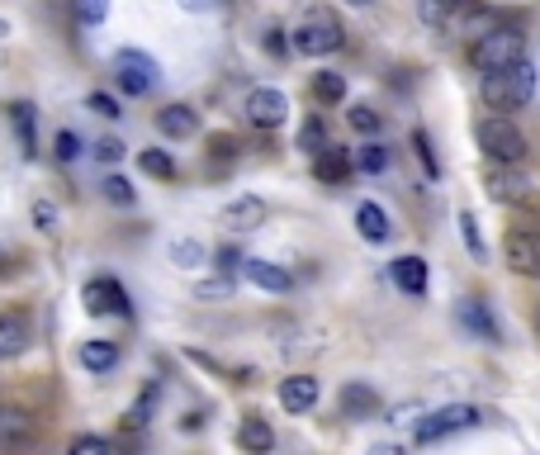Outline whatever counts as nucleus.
Segmentation results:
<instances>
[{"label": "nucleus", "instance_id": "f257e3e1", "mask_svg": "<svg viewBox=\"0 0 540 455\" xmlns=\"http://www.w3.org/2000/svg\"><path fill=\"white\" fill-rule=\"evenodd\" d=\"M531 95H536V67L531 62L484 76V105H493V110H522V105H531Z\"/></svg>", "mask_w": 540, "mask_h": 455}, {"label": "nucleus", "instance_id": "f03ea898", "mask_svg": "<svg viewBox=\"0 0 540 455\" xmlns=\"http://www.w3.org/2000/svg\"><path fill=\"white\" fill-rule=\"evenodd\" d=\"M522 48H526V38L517 34V29H488V34L474 38V48H469V62H474V67H479L484 76H493V72H507V67L526 62Z\"/></svg>", "mask_w": 540, "mask_h": 455}, {"label": "nucleus", "instance_id": "7ed1b4c3", "mask_svg": "<svg viewBox=\"0 0 540 455\" xmlns=\"http://www.w3.org/2000/svg\"><path fill=\"white\" fill-rule=\"evenodd\" d=\"M479 147H484V157L493 166H522L526 152H531L522 138V128L512 124V119H503V114L479 124Z\"/></svg>", "mask_w": 540, "mask_h": 455}, {"label": "nucleus", "instance_id": "20e7f679", "mask_svg": "<svg viewBox=\"0 0 540 455\" xmlns=\"http://www.w3.org/2000/svg\"><path fill=\"white\" fill-rule=\"evenodd\" d=\"M342 48V24L332 19V10H313V15L294 29V53L304 57H327Z\"/></svg>", "mask_w": 540, "mask_h": 455}, {"label": "nucleus", "instance_id": "39448f33", "mask_svg": "<svg viewBox=\"0 0 540 455\" xmlns=\"http://www.w3.org/2000/svg\"><path fill=\"white\" fill-rule=\"evenodd\" d=\"M484 413L474 408V403H446V408H436L427 418L417 422V441H441V437H455V432H469V427H479Z\"/></svg>", "mask_w": 540, "mask_h": 455}, {"label": "nucleus", "instance_id": "423d86ee", "mask_svg": "<svg viewBox=\"0 0 540 455\" xmlns=\"http://www.w3.org/2000/svg\"><path fill=\"white\" fill-rule=\"evenodd\" d=\"M114 81H119V91L124 95H147V91H157L162 67H157L147 53H138V48H124V53L114 57Z\"/></svg>", "mask_w": 540, "mask_h": 455}, {"label": "nucleus", "instance_id": "0eeeda50", "mask_svg": "<svg viewBox=\"0 0 540 455\" xmlns=\"http://www.w3.org/2000/svg\"><path fill=\"white\" fill-rule=\"evenodd\" d=\"M484 190L498 204H531L536 200V181H531L526 171H517V166H488Z\"/></svg>", "mask_w": 540, "mask_h": 455}, {"label": "nucleus", "instance_id": "6e6552de", "mask_svg": "<svg viewBox=\"0 0 540 455\" xmlns=\"http://www.w3.org/2000/svg\"><path fill=\"white\" fill-rule=\"evenodd\" d=\"M503 256H507V266H512L517 275L540 280V228H517V233H507Z\"/></svg>", "mask_w": 540, "mask_h": 455}, {"label": "nucleus", "instance_id": "1a4fd4ad", "mask_svg": "<svg viewBox=\"0 0 540 455\" xmlns=\"http://www.w3.org/2000/svg\"><path fill=\"white\" fill-rule=\"evenodd\" d=\"M81 304H86V313H114V318H128V294L124 285L114 280V275H100V280H90L86 290H81Z\"/></svg>", "mask_w": 540, "mask_h": 455}, {"label": "nucleus", "instance_id": "9d476101", "mask_svg": "<svg viewBox=\"0 0 540 455\" xmlns=\"http://www.w3.org/2000/svg\"><path fill=\"white\" fill-rule=\"evenodd\" d=\"M38 437V418L24 408H0V455L29 451V441Z\"/></svg>", "mask_w": 540, "mask_h": 455}, {"label": "nucleus", "instance_id": "9b49d317", "mask_svg": "<svg viewBox=\"0 0 540 455\" xmlns=\"http://www.w3.org/2000/svg\"><path fill=\"white\" fill-rule=\"evenodd\" d=\"M289 119V100L280 91H270V86H256L247 95V124L256 128H280Z\"/></svg>", "mask_w": 540, "mask_h": 455}, {"label": "nucleus", "instance_id": "f8f14e48", "mask_svg": "<svg viewBox=\"0 0 540 455\" xmlns=\"http://www.w3.org/2000/svg\"><path fill=\"white\" fill-rule=\"evenodd\" d=\"M242 275H247V285H256V290H266V294H285L289 285H294L285 266L261 261V256H247V261H242Z\"/></svg>", "mask_w": 540, "mask_h": 455}, {"label": "nucleus", "instance_id": "ddd939ff", "mask_svg": "<svg viewBox=\"0 0 540 455\" xmlns=\"http://www.w3.org/2000/svg\"><path fill=\"white\" fill-rule=\"evenodd\" d=\"M29 342H34L29 323H24L19 313H0V361H15V356H24Z\"/></svg>", "mask_w": 540, "mask_h": 455}, {"label": "nucleus", "instance_id": "4468645a", "mask_svg": "<svg viewBox=\"0 0 540 455\" xmlns=\"http://www.w3.org/2000/svg\"><path fill=\"white\" fill-rule=\"evenodd\" d=\"M375 413H379V394L370 384H360V380L342 384V418L365 422V418H375Z\"/></svg>", "mask_w": 540, "mask_h": 455}, {"label": "nucleus", "instance_id": "2eb2a0df", "mask_svg": "<svg viewBox=\"0 0 540 455\" xmlns=\"http://www.w3.org/2000/svg\"><path fill=\"white\" fill-rule=\"evenodd\" d=\"M237 446L247 455H266L275 451V432H270V422L261 418V413H252V418L237 422Z\"/></svg>", "mask_w": 540, "mask_h": 455}, {"label": "nucleus", "instance_id": "dca6fc26", "mask_svg": "<svg viewBox=\"0 0 540 455\" xmlns=\"http://www.w3.org/2000/svg\"><path fill=\"white\" fill-rule=\"evenodd\" d=\"M313 403H318V380H313V375H289V380L280 384V408L308 413Z\"/></svg>", "mask_w": 540, "mask_h": 455}, {"label": "nucleus", "instance_id": "f3484780", "mask_svg": "<svg viewBox=\"0 0 540 455\" xmlns=\"http://www.w3.org/2000/svg\"><path fill=\"white\" fill-rule=\"evenodd\" d=\"M389 275H394V285L403 294H427V261L422 256H398Z\"/></svg>", "mask_w": 540, "mask_h": 455}, {"label": "nucleus", "instance_id": "a211bd4d", "mask_svg": "<svg viewBox=\"0 0 540 455\" xmlns=\"http://www.w3.org/2000/svg\"><path fill=\"white\" fill-rule=\"evenodd\" d=\"M261 219H266V204L256 200V195H242V200H233L223 209V228H233V233H247Z\"/></svg>", "mask_w": 540, "mask_h": 455}, {"label": "nucleus", "instance_id": "6ab92c4d", "mask_svg": "<svg viewBox=\"0 0 540 455\" xmlns=\"http://www.w3.org/2000/svg\"><path fill=\"white\" fill-rule=\"evenodd\" d=\"M157 128H162L166 138H195V133H199V114L190 110V105H166V110L157 114Z\"/></svg>", "mask_w": 540, "mask_h": 455}, {"label": "nucleus", "instance_id": "aec40b11", "mask_svg": "<svg viewBox=\"0 0 540 455\" xmlns=\"http://www.w3.org/2000/svg\"><path fill=\"white\" fill-rule=\"evenodd\" d=\"M351 166H356V157L346 152V147H327V152H318V162H313V176L318 181H346L351 176Z\"/></svg>", "mask_w": 540, "mask_h": 455}, {"label": "nucleus", "instance_id": "412c9836", "mask_svg": "<svg viewBox=\"0 0 540 455\" xmlns=\"http://www.w3.org/2000/svg\"><path fill=\"white\" fill-rule=\"evenodd\" d=\"M10 124H15L19 152H24V157H34V152H38V133H34V105H29V100H15V105H10Z\"/></svg>", "mask_w": 540, "mask_h": 455}, {"label": "nucleus", "instance_id": "4be33fe9", "mask_svg": "<svg viewBox=\"0 0 540 455\" xmlns=\"http://www.w3.org/2000/svg\"><path fill=\"white\" fill-rule=\"evenodd\" d=\"M356 228H360V237H365V242H384V237L394 233V228H389V214H384L379 204H370V200L356 209Z\"/></svg>", "mask_w": 540, "mask_h": 455}, {"label": "nucleus", "instance_id": "5701e85b", "mask_svg": "<svg viewBox=\"0 0 540 455\" xmlns=\"http://www.w3.org/2000/svg\"><path fill=\"white\" fill-rule=\"evenodd\" d=\"M81 365H86L90 375H105L119 365V346L114 342H81Z\"/></svg>", "mask_w": 540, "mask_h": 455}, {"label": "nucleus", "instance_id": "b1692460", "mask_svg": "<svg viewBox=\"0 0 540 455\" xmlns=\"http://www.w3.org/2000/svg\"><path fill=\"white\" fill-rule=\"evenodd\" d=\"M460 318H465V328H474L484 342H498V323L488 318V309L479 299H465V304H460Z\"/></svg>", "mask_w": 540, "mask_h": 455}, {"label": "nucleus", "instance_id": "393cba45", "mask_svg": "<svg viewBox=\"0 0 540 455\" xmlns=\"http://www.w3.org/2000/svg\"><path fill=\"white\" fill-rule=\"evenodd\" d=\"M138 166H143L152 181H171L176 176V162H171V152H162V147H143L138 152Z\"/></svg>", "mask_w": 540, "mask_h": 455}, {"label": "nucleus", "instance_id": "a878e982", "mask_svg": "<svg viewBox=\"0 0 540 455\" xmlns=\"http://www.w3.org/2000/svg\"><path fill=\"white\" fill-rule=\"evenodd\" d=\"M313 95H318V105H342V100H346V76L318 72V76H313Z\"/></svg>", "mask_w": 540, "mask_h": 455}, {"label": "nucleus", "instance_id": "bb28decb", "mask_svg": "<svg viewBox=\"0 0 540 455\" xmlns=\"http://www.w3.org/2000/svg\"><path fill=\"white\" fill-rule=\"evenodd\" d=\"M384 166H389V152H384L379 143H365L356 152V171H365V176H379Z\"/></svg>", "mask_w": 540, "mask_h": 455}, {"label": "nucleus", "instance_id": "cd10ccee", "mask_svg": "<svg viewBox=\"0 0 540 455\" xmlns=\"http://www.w3.org/2000/svg\"><path fill=\"white\" fill-rule=\"evenodd\" d=\"M346 124L356 128V133H370V138H375L384 119H379V114L370 110V105H351V110H346Z\"/></svg>", "mask_w": 540, "mask_h": 455}, {"label": "nucleus", "instance_id": "c85d7f7f", "mask_svg": "<svg viewBox=\"0 0 540 455\" xmlns=\"http://www.w3.org/2000/svg\"><path fill=\"white\" fill-rule=\"evenodd\" d=\"M105 200L119 204V209H128V204L138 200V195H133V185H128L124 176H105Z\"/></svg>", "mask_w": 540, "mask_h": 455}, {"label": "nucleus", "instance_id": "c756f323", "mask_svg": "<svg viewBox=\"0 0 540 455\" xmlns=\"http://www.w3.org/2000/svg\"><path fill=\"white\" fill-rule=\"evenodd\" d=\"M460 233H465V247L474 261H484V237H479V223H474V214H460Z\"/></svg>", "mask_w": 540, "mask_h": 455}, {"label": "nucleus", "instance_id": "7c9ffc66", "mask_svg": "<svg viewBox=\"0 0 540 455\" xmlns=\"http://www.w3.org/2000/svg\"><path fill=\"white\" fill-rule=\"evenodd\" d=\"M109 15V0H76V19L81 24H105Z\"/></svg>", "mask_w": 540, "mask_h": 455}, {"label": "nucleus", "instance_id": "2f4dec72", "mask_svg": "<svg viewBox=\"0 0 540 455\" xmlns=\"http://www.w3.org/2000/svg\"><path fill=\"white\" fill-rule=\"evenodd\" d=\"M299 147H304V152H313V157L332 147V143L323 138V124H318V119H313V124H304V133H299Z\"/></svg>", "mask_w": 540, "mask_h": 455}, {"label": "nucleus", "instance_id": "473e14b6", "mask_svg": "<svg viewBox=\"0 0 540 455\" xmlns=\"http://www.w3.org/2000/svg\"><path fill=\"white\" fill-rule=\"evenodd\" d=\"M53 152H57V162H62V166H67V162H76V157H81V138L62 128V133H57V143H53Z\"/></svg>", "mask_w": 540, "mask_h": 455}, {"label": "nucleus", "instance_id": "72a5a7b5", "mask_svg": "<svg viewBox=\"0 0 540 455\" xmlns=\"http://www.w3.org/2000/svg\"><path fill=\"white\" fill-rule=\"evenodd\" d=\"M209 157H214V162H233V157H237V138L214 133V138H209Z\"/></svg>", "mask_w": 540, "mask_h": 455}, {"label": "nucleus", "instance_id": "f704fd0d", "mask_svg": "<svg viewBox=\"0 0 540 455\" xmlns=\"http://www.w3.org/2000/svg\"><path fill=\"white\" fill-rule=\"evenodd\" d=\"M450 5H455V0H422L417 10H422V19H427V24H446Z\"/></svg>", "mask_w": 540, "mask_h": 455}, {"label": "nucleus", "instance_id": "c9c22d12", "mask_svg": "<svg viewBox=\"0 0 540 455\" xmlns=\"http://www.w3.org/2000/svg\"><path fill=\"white\" fill-rule=\"evenodd\" d=\"M86 105H90L95 114H105V119H119V100H114V95H105V91L86 95Z\"/></svg>", "mask_w": 540, "mask_h": 455}, {"label": "nucleus", "instance_id": "e433bc0d", "mask_svg": "<svg viewBox=\"0 0 540 455\" xmlns=\"http://www.w3.org/2000/svg\"><path fill=\"white\" fill-rule=\"evenodd\" d=\"M171 256H176L180 266H199V261H204V247H199V242H176Z\"/></svg>", "mask_w": 540, "mask_h": 455}, {"label": "nucleus", "instance_id": "4c0bfd02", "mask_svg": "<svg viewBox=\"0 0 540 455\" xmlns=\"http://www.w3.org/2000/svg\"><path fill=\"white\" fill-rule=\"evenodd\" d=\"M95 157H100V162H119V157H124V143H119V138H100Z\"/></svg>", "mask_w": 540, "mask_h": 455}, {"label": "nucleus", "instance_id": "58836bf2", "mask_svg": "<svg viewBox=\"0 0 540 455\" xmlns=\"http://www.w3.org/2000/svg\"><path fill=\"white\" fill-rule=\"evenodd\" d=\"M413 143H417V157H422V166H427V176H436L441 166H436V157H432V143H427V133H417Z\"/></svg>", "mask_w": 540, "mask_h": 455}, {"label": "nucleus", "instance_id": "ea45409f", "mask_svg": "<svg viewBox=\"0 0 540 455\" xmlns=\"http://www.w3.org/2000/svg\"><path fill=\"white\" fill-rule=\"evenodd\" d=\"M266 48H270V57H285V34H280V29H270V34H266Z\"/></svg>", "mask_w": 540, "mask_h": 455}, {"label": "nucleus", "instance_id": "a19ab883", "mask_svg": "<svg viewBox=\"0 0 540 455\" xmlns=\"http://www.w3.org/2000/svg\"><path fill=\"white\" fill-rule=\"evenodd\" d=\"M185 10H209V5H218V0H180Z\"/></svg>", "mask_w": 540, "mask_h": 455}, {"label": "nucleus", "instance_id": "79ce46f5", "mask_svg": "<svg viewBox=\"0 0 540 455\" xmlns=\"http://www.w3.org/2000/svg\"><path fill=\"white\" fill-rule=\"evenodd\" d=\"M0 38H10V24H5V19H0Z\"/></svg>", "mask_w": 540, "mask_h": 455}, {"label": "nucleus", "instance_id": "37998d69", "mask_svg": "<svg viewBox=\"0 0 540 455\" xmlns=\"http://www.w3.org/2000/svg\"><path fill=\"white\" fill-rule=\"evenodd\" d=\"M351 5H370V0H351Z\"/></svg>", "mask_w": 540, "mask_h": 455}]
</instances>
